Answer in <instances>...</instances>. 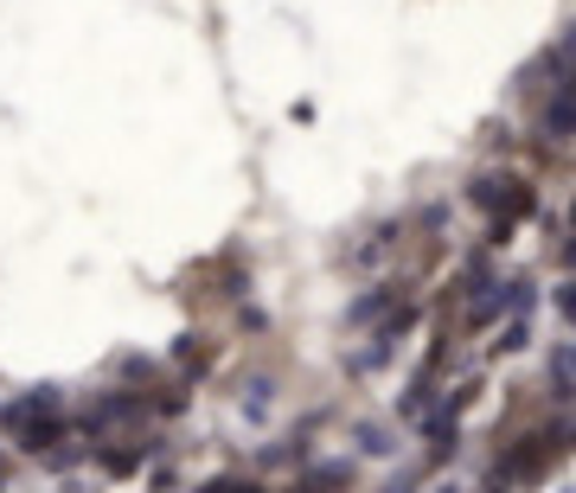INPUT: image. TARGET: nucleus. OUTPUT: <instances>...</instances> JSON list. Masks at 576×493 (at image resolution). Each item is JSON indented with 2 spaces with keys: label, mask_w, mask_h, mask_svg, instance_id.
Returning <instances> with one entry per match:
<instances>
[{
  "label": "nucleus",
  "mask_w": 576,
  "mask_h": 493,
  "mask_svg": "<svg viewBox=\"0 0 576 493\" xmlns=\"http://www.w3.org/2000/svg\"><path fill=\"white\" fill-rule=\"evenodd\" d=\"M122 378H155V359H122Z\"/></svg>",
  "instance_id": "7ed1b4c3"
},
{
  "label": "nucleus",
  "mask_w": 576,
  "mask_h": 493,
  "mask_svg": "<svg viewBox=\"0 0 576 493\" xmlns=\"http://www.w3.org/2000/svg\"><path fill=\"white\" fill-rule=\"evenodd\" d=\"M474 206L499 211L494 231H506L513 218H525V211H532V186H525V180H494V174H487V180H474Z\"/></svg>",
  "instance_id": "f257e3e1"
},
{
  "label": "nucleus",
  "mask_w": 576,
  "mask_h": 493,
  "mask_svg": "<svg viewBox=\"0 0 576 493\" xmlns=\"http://www.w3.org/2000/svg\"><path fill=\"white\" fill-rule=\"evenodd\" d=\"M545 129L550 135H576V78L557 83V97L545 103Z\"/></svg>",
  "instance_id": "f03ea898"
},
{
  "label": "nucleus",
  "mask_w": 576,
  "mask_h": 493,
  "mask_svg": "<svg viewBox=\"0 0 576 493\" xmlns=\"http://www.w3.org/2000/svg\"><path fill=\"white\" fill-rule=\"evenodd\" d=\"M0 481H7V462H0Z\"/></svg>",
  "instance_id": "20e7f679"
}]
</instances>
